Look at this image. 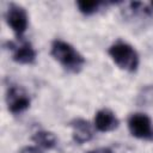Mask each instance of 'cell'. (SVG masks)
Returning <instances> with one entry per match:
<instances>
[{
    "label": "cell",
    "instance_id": "cell-10",
    "mask_svg": "<svg viewBox=\"0 0 153 153\" xmlns=\"http://www.w3.org/2000/svg\"><path fill=\"white\" fill-rule=\"evenodd\" d=\"M104 4L105 2H103V1H85V0L76 1V6H78L79 11L85 16H91V14L98 12L100 6Z\"/></svg>",
    "mask_w": 153,
    "mask_h": 153
},
{
    "label": "cell",
    "instance_id": "cell-13",
    "mask_svg": "<svg viewBox=\"0 0 153 153\" xmlns=\"http://www.w3.org/2000/svg\"><path fill=\"white\" fill-rule=\"evenodd\" d=\"M152 7H153V1H152Z\"/></svg>",
    "mask_w": 153,
    "mask_h": 153
},
{
    "label": "cell",
    "instance_id": "cell-8",
    "mask_svg": "<svg viewBox=\"0 0 153 153\" xmlns=\"http://www.w3.org/2000/svg\"><path fill=\"white\" fill-rule=\"evenodd\" d=\"M120 124V121L114 111L110 109H100L94 115V128L100 133H108L115 130Z\"/></svg>",
    "mask_w": 153,
    "mask_h": 153
},
{
    "label": "cell",
    "instance_id": "cell-2",
    "mask_svg": "<svg viewBox=\"0 0 153 153\" xmlns=\"http://www.w3.org/2000/svg\"><path fill=\"white\" fill-rule=\"evenodd\" d=\"M108 54L110 55L112 61L123 71L133 73L139 67L140 60L137 51L134 49L133 45L124 41L118 39L112 43L108 49Z\"/></svg>",
    "mask_w": 153,
    "mask_h": 153
},
{
    "label": "cell",
    "instance_id": "cell-3",
    "mask_svg": "<svg viewBox=\"0 0 153 153\" xmlns=\"http://www.w3.org/2000/svg\"><path fill=\"white\" fill-rule=\"evenodd\" d=\"M5 20L18 38H23L24 32L27 29L29 18L25 8L18 4H10L5 14Z\"/></svg>",
    "mask_w": 153,
    "mask_h": 153
},
{
    "label": "cell",
    "instance_id": "cell-12",
    "mask_svg": "<svg viewBox=\"0 0 153 153\" xmlns=\"http://www.w3.org/2000/svg\"><path fill=\"white\" fill-rule=\"evenodd\" d=\"M88 153H114V151H111L108 147H99V148H96V149L90 151Z\"/></svg>",
    "mask_w": 153,
    "mask_h": 153
},
{
    "label": "cell",
    "instance_id": "cell-4",
    "mask_svg": "<svg viewBox=\"0 0 153 153\" xmlns=\"http://www.w3.org/2000/svg\"><path fill=\"white\" fill-rule=\"evenodd\" d=\"M31 99L27 92L20 86H10L6 92V105L11 114L19 115L29 109Z\"/></svg>",
    "mask_w": 153,
    "mask_h": 153
},
{
    "label": "cell",
    "instance_id": "cell-1",
    "mask_svg": "<svg viewBox=\"0 0 153 153\" xmlns=\"http://www.w3.org/2000/svg\"><path fill=\"white\" fill-rule=\"evenodd\" d=\"M51 56L69 73H79L85 66V57L68 42L54 39L50 47Z\"/></svg>",
    "mask_w": 153,
    "mask_h": 153
},
{
    "label": "cell",
    "instance_id": "cell-5",
    "mask_svg": "<svg viewBox=\"0 0 153 153\" xmlns=\"http://www.w3.org/2000/svg\"><path fill=\"white\" fill-rule=\"evenodd\" d=\"M128 129L134 137L141 140L153 139V127L151 118L142 112L131 114L128 118Z\"/></svg>",
    "mask_w": 153,
    "mask_h": 153
},
{
    "label": "cell",
    "instance_id": "cell-9",
    "mask_svg": "<svg viewBox=\"0 0 153 153\" xmlns=\"http://www.w3.org/2000/svg\"><path fill=\"white\" fill-rule=\"evenodd\" d=\"M31 139L37 145V147L45 148V149H51L57 143V139L54 135V133L48 130H38L32 135Z\"/></svg>",
    "mask_w": 153,
    "mask_h": 153
},
{
    "label": "cell",
    "instance_id": "cell-7",
    "mask_svg": "<svg viewBox=\"0 0 153 153\" xmlns=\"http://www.w3.org/2000/svg\"><path fill=\"white\" fill-rule=\"evenodd\" d=\"M69 126L72 128V137L75 143L82 145L93 139V128L88 121L78 117L72 120L69 122Z\"/></svg>",
    "mask_w": 153,
    "mask_h": 153
},
{
    "label": "cell",
    "instance_id": "cell-6",
    "mask_svg": "<svg viewBox=\"0 0 153 153\" xmlns=\"http://www.w3.org/2000/svg\"><path fill=\"white\" fill-rule=\"evenodd\" d=\"M8 49L12 51V60L20 65H31L37 57V53L32 44L24 38H18V42H7Z\"/></svg>",
    "mask_w": 153,
    "mask_h": 153
},
{
    "label": "cell",
    "instance_id": "cell-11",
    "mask_svg": "<svg viewBox=\"0 0 153 153\" xmlns=\"http://www.w3.org/2000/svg\"><path fill=\"white\" fill-rule=\"evenodd\" d=\"M19 153H42V151L37 146L36 147L35 146H26V147L22 148Z\"/></svg>",
    "mask_w": 153,
    "mask_h": 153
}]
</instances>
